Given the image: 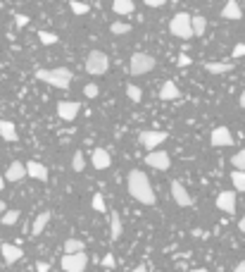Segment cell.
I'll list each match as a JSON object with an SVG mask.
<instances>
[{"label":"cell","instance_id":"1","mask_svg":"<svg viewBox=\"0 0 245 272\" xmlns=\"http://www.w3.org/2000/svg\"><path fill=\"white\" fill-rule=\"evenodd\" d=\"M126 186H129L131 198H136L143 205H155V191L150 186V179L143 170H131L126 177Z\"/></svg>","mask_w":245,"mask_h":272},{"label":"cell","instance_id":"2","mask_svg":"<svg viewBox=\"0 0 245 272\" xmlns=\"http://www.w3.org/2000/svg\"><path fill=\"white\" fill-rule=\"evenodd\" d=\"M36 79L43 81V84L55 86V89L67 91L69 84H72V79H74V74H72L67 67H55V70H36Z\"/></svg>","mask_w":245,"mask_h":272},{"label":"cell","instance_id":"3","mask_svg":"<svg viewBox=\"0 0 245 272\" xmlns=\"http://www.w3.org/2000/svg\"><path fill=\"white\" fill-rule=\"evenodd\" d=\"M169 34L176 36V38H181V41H188V38H193V17L188 12H179L171 17L169 22Z\"/></svg>","mask_w":245,"mask_h":272},{"label":"cell","instance_id":"4","mask_svg":"<svg viewBox=\"0 0 245 272\" xmlns=\"http://www.w3.org/2000/svg\"><path fill=\"white\" fill-rule=\"evenodd\" d=\"M155 70V57L148 53H133L129 62V74L131 77H143L148 72Z\"/></svg>","mask_w":245,"mask_h":272},{"label":"cell","instance_id":"5","mask_svg":"<svg viewBox=\"0 0 245 272\" xmlns=\"http://www.w3.org/2000/svg\"><path fill=\"white\" fill-rule=\"evenodd\" d=\"M107 70H109V57L102 50H91L88 57H86V72L93 74V77H102Z\"/></svg>","mask_w":245,"mask_h":272},{"label":"cell","instance_id":"6","mask_svg":"<svg viewBox=\"0 0 245 272\" xmlns=\"http://www.w3.org/2000/svg\"><path fill=\"white\" fill-rule=\"evenodd\" d=\"M167 139H169V134L162 132V129H143L141 132V143L150 151H157V146H162Z\"/></svg>","mask_w":245,"mask_h":272},{"label":"cell","instance_id":"7","mask_svg":"<svg viewBox=\"0 0 245 272\" xmlns=\"http://www.w3.org/2000/svg\"><path fill=\"white\" fill-rule=\"evenodd\" d=\"M88 256L86 253H74V256H62V270L64 272H86Z\"/></svg>","mask_w":245,"mask_h":272},{"label":"cell","instance_id":"8","mask_svg":"<svg viewBox=\"0 0 245 272\" xmlns=\"http://www.w3.org/2000/svg\"><path fill=\"white\" fill-rule=\"evenodd\" d=\"M145 165L160 170V172H167V170L171 168L169 153H167V151H150V153L145 155Z\"/></svg>","mask_w":245,"mask_h":272},{"label":"cell","instance_id":"9","mask_svg":"<svg viewBox=\"0 0 245 272\" xmlns=\"http://www.w3.org/2000/svg\"><path fill=\"white\" fill-rule=\"evenodd\" d=\"M210 143L214 148H229V146H233V134L226 127H217L210 136Z\"/></svg>","mask_w":245,"mask_h":272},{"label":"cell","instance_id":"10","mask_svg":"<svg viewBox=\"0 0 245 272\" xmlns=\"http://www.w3.org/2000/svg\"><path fill=\"white\" fill-rule=\"evenodd\" d=\"M79 110H81V105L74 103V100H60V103H57V115H60L64 122H74Z\"/></svg>","mask_w":245,"mask_h":272},{"label":"cell","instance_id":"11","mask_svg":"<svg viewBox=\"0 0 245 272\" xmlns=\"http://www.w3.org/2000/svg\"><path fill=\"white\" fill-rule=\"evenodd\" d=\"M171 196H174L176 205H181V208H191L193 205L191 194L186 191V186L181 184V181H171Z\"/></svg>","mask_w":245,"mask_h":272},{"label":"cell","instance_id":"12","mask_svg":"<svg viewBox=\"0 0 245 272\" xmlns=\"http://www.w3.org/2000/svg\"><path fill=\"white\" fill-rule=\"evenodd\" d=\"M217 208L226 215H233L236 213V194L233 191H221L217 196Z\"/></svg>","mask_w":245,"mask_h":272},{"label":"cell","instance_id":"13","mask_svg":"<svg viewBox=\"0 0 245 272\" xmlns=\"http://www.w3.org/2000/svg\"><path fill=\"white\" fill-rule=\"evenodd\" d=\"M91 160H93V168L96 170H109V165H112V155H109L105 148H93Z\"/></svg>","mask_w":245,"mask_h":272},{"label":"cell","instance_id":"14","mask_svg":"<svg viewBox=\"0 0 245 272\" xmlns=\"http://www.w3.org/2000/svg\"><path fill=\"white\" fill-rule=\"evenodd\" d=\"M0 253H3V258H5L7 265H12V263H17V260L24 258V251L14 244H3L0 246Z\"/></svg>","mask_w":245,"mask_h":272},{"label":"cell","instance_id":"15","mask_svg":"<svg viewBox=\"0 0 245 272\" xmlns=\"http://www.w3.org/2000/svg\"><path fill=\"white\" fill-rule=\"evenodd\" d=\"M24 175H27V165L19 160H14L12 165L5 170V181H19V179H24Z\"/></svg>","mask_w":245,"mask_h":272},{"label":"cell","instance_id":"16","mask_svg":"<svg viewBox=\"0 0 245 272\" xmlns=\"http://www.w3.org/2000/svg\"><path fill=\"white\" fill-rule=\"evenodd\" d=\"M27 175L34 177V179H38V181H46V179H48V168H46L43 162L29 160L27 162Z\"/></svg>","mask_w":245,"mask_h":272},{"label":"cell","instance_id":"17","mask_svg":"<svg viewBox=\"0 0 245 272\" xmlns=\"http://www.w3.org/2000/svg\"><path fill=\"white\" fill-rule=\"evenodd\" d=\"M221 17H224V19H231V22H238V19H243V10H240V5L236 0H229V3L221 7Z\"/></svg>","mask_w":245,"mask_h":272},{"label":"cell","instance_id":"18","mask_svg":"<svg viewBox=\"0 0 245 272\" xmlns=\"http://www.w3.org/2000/svg\"><path fill=\"white\" fill-rule=\"evenodd\" d=\"M179 96H181V91H179L176 81L167 79V81L162 84V89H160V98H162V100H176Z\"/></svg>","mask_w":245,"mask_h":272},{"label":"cell","instance_id":"19","mask_svg":"<svg viewBox=\"0 0 245 272\" xmlns=\"http://www.w3.org/2000/svg\"><path fill=\"white\" fill-rule=\"evenodd\" d=\"M48 222H50V210H43L41 215H36L34 227H31V237H41L43 229L48 227Z\"/></svg>","mask_w":245,"mask_h":272},{"label":"cell","instance_id":"20","mask_svg":"<svg viewBox=\"0 0 245 272\" xmlns=\"http://www.w3.org/2000/svg\"><path fill=\"white\" fill-rule=\"evenodd\" d=\"M122 217H119V213H109V239L112 241H119V237H122Z\"/></svg>","mask_w":245,"mask_h":272},{"label":"cell","instance_id":"21","mask_svg":"<svg viewBox=\"0 0 245 272\" xmlns=\"http://www.w3.org/2000/svg\"><path fill=\"white\" fill-rule=\"evenodd\" d=\"M0 136L5 141H17L19 139V134H17V129H14L12 122H7V119H0Z\"/></svg>","mask_w":245,"mask_h":272},{"label":"cell","instance_id":"22","mask_svg":"<svg viewBox=\"0 0 245 272\" xmlns=\"http://www.w3.org/2000/svg\"><path fill=\"white\" fill-rule=\"evenodd\" d=\"M115 14H131L133 12V0H112Z\"/></svg>","mask_w":245,"mask_h":272},{"label":"cell","instance_id":"23","mask_svg":"<svg viewBox=\"0 0 245 272\" xmlns=\"http://www.w3.org/2000/svg\"><path fill=\"white\" fill-rule=\"evenodd\" d=\"M74 253H83L81 239H67L64 241V256H74Z\"/></svg>","mask_w":245,"mask_h":272},{"label":"cell","instance_id":"24","mask_svg":"<svg viewBox=\"0 0 245 272\" xmlns=\"http://www.w3.org/2000/svg\"><path fill=\"white\" fill-rule=\"evenodd\" d=\"M205 70L210 74H224V72H231V62H205Z\"/></svg>","mask_w":245,"mask_h":272},{"label":"cell","instance_id":"25","mask_svg":"<svg viewBox=\"0 0 245 272\" xmlns=\"http://www.w3.org/2000/svg\"><path fill=\"white\" fill-rule=\"evenodd\" d=\"M131 24H126V22H112V24H109V31H112V34L115 36H124V34H131Z\"/></svg>","mask_w":245,"mask_h":272},{"label":"cell","instance_id":"26","mask_svg":"<svg viewBox=\"0 0 245 272\" xmlns=\"http://www.w3.org/2000/svg\"><path fill=\"white\" fill-rule=\"evenodd\" d=\"M231 181H233V189L245 194V172H238V170H233L231 172Z\"/></svg>","mask_w":245,"mask_h":272},{"label":"cell","instance_id":"27","mask_svg":"<svg viewBox=\"0 0 245 272\" xmlns=\"http://www.w3.org/2000/svg\"><path fill=\"white\" fill-rule=\"evenodd\" d=\"M205 29H207V19H205L203 14H195V17H193V34H195V36H203Z\"/></svg>","mask_w":245,"mask_h":272},{"label":"cell","instance_id":"28","mask_svg":"<svg viewBox=\"0 0 245 272\" xmlns=\"http://www.w3.org/2000/svg\"><path fill=\"white\" fill-rule=\"evenodd\" d=\"M69 10H72L74 14H79V17L91 12V7L86 5V3H79V0H72V3H69Z\"/></svg>","mask_w":245,"mask_h":272},{"label":"cell","instance_id":"29","mask_svg":"<svg viewBox=\"0 0 245 272\" xmlns=\"http://www.w3.org/2000/svg\"><path fill=\"white\" fill-rule=\"evenodd\" d=\"M126 96H129L133 103H141V98H143V91L138 89L136 84H126Z\"/></svg>","mask_w":245,"mask_h":272},{"label":"cell","instance_id":"30","mask_svg":"<svg viewBox=\"0 0 245 272\" xmlns=\"http://www.w3.org/2000/svg\"><path fill=\"white\" fill-rule=\"evenodd\" d=\"M231 165H233V168H236V170H238V172H245V148H240L238 153L233 155Z\"/></svg>","mask_w":245,"mask_h":272},{"label":"cell","instance_id":"31","mask_svg":"<svg viewBox=\"0 0 245 272\" xmlns=\"http://www.w3.org/2000/svg\"><path fill=\"white\" fill-rule=\"evenodd\" d=\"M83 168H86V160H83V153H81V151H76V153L72 155V170H74V172H81Z\"/></svg>","mask_w":245,"mask_h":272},{"label":"cell","instance_id":"32","mask_svg":"<svg viewBox=\"0 0 245 272\" xmlns=\"http://www.w3.org/2000/svg\"><path fill=\"white\" fill-rule=\"evenodd\" d=\"M17 220H19V210H7L5 215H3V224H5V227L17 224Z\"/></svg>","mask_w":245,"mask_h":272},{"label":"cell","instance_id":"33","mask_svg":"<svg viewBox=\"0 0 245 272\" xmlns=\"http://www.w3.org/2000/svg\"><path fill=\"white\" fill-rule=\"evenodd\" d=\"M91 205H93V210H98V213H105V210H107V205H105V198H102L100 194H93V201H91Z\"/></svg>","mask_w":245,"mask_h":272},{"label":"cell","instance_id":"34","mask_svg":"<svg viewBox=\"0 0 245 272\" xmlns=\"http://www.w3.org/2000/svg\"><path fill=\"white\" fill-rule=\"evenodd\" d=\"M38 41H41L43 46H53V43H57V36L50 34V31H41V34H38Z\"/></svg>","mask_w":245,"mask_h":272},{"label":"cell","instance_id":"35","mask_svg":"<svg viewBox=\"0 0 245 272\" xmlns=\"http://www.w3.org/2000/svg\"><path fill=\"white\" fill-rule=\"evenodd\" d=\"M98 93H100V89H98L96 84H86V86H83V96H86V98H98Z\"/></svg>","mask_w":245,"mask_h":272},{"label":"cell","instance_id":"36","mask_svg":"<svg viewBox=\"0 0 245 272\" xmlns=\"http://www.w3.org/2000/svg\"><path fill=\"white\" fill-rule=\"evenodd\" d=\"M233 57H245V43H236L233 46V53H231Z\"/></svg>","mask_w":245,"mask_h":272},{"label":"cell","instance_id":"37","mask_svg":"<svg viewBox=\"0 0 245 272\" xmlns=\"http://www.w3.org/2000/svg\"><path fill=\"white\" fill-rule=\"evenodd\" d=\"M14 24H17V27H27V24H29V17H27V14H14Z\"/></svg>","mask_w":245,"mask_h":272},{"label":"cell","instance_id":"38","mask_svg":"<svg viewBox=\"0 0 245 272\" xmlns=\"http://www.w3.org/2000/svg\"><path fill=\"white\" fill-rule=\"evenodd\" d=\"M102 265H105V267H115V256H112V253H107V256L102 258Z\"/></svg>","mask_w":245,"mask_h":272},{"label":"cell","instance_id":"39","mask_svg":"<svg viewBox=\"0 0 245 272\" xmlns=\"http://www.w3.org/2000/svg\"><path fill=\"white\" fill-rule=\"evenodd\" d=\"M36 272H50V263H43V260H38V263H36Z\"/></svg>","mask_w":245,"mask_h":272},{"label":"cell","instance_id":"40","mask_svg":"<svg viewBox=\"0 0 245 272\" xmlns=\"http://www.w3.org/2000/svg\"><path fill=\"white\" fill-rule=\"evenodd\" d=\"M167 0H145V5L148 7H162Z\"/></svg>","mask_w":245,"mask_h":272},{"label":"cell","instance_id":"41","mask_svg":"<svg viewBox=\"0 0 245 272\" xmlns=\"http://www.w3.org/2000/svg\"><path fill=\"white\" fill-rule=\"evenodd\" d=\"M179 65H181V67H188V65H191V57H188V55H179Z\"/></svg>","mask_w":245,"mask_h":272},{"label":"cell","instance_id":"42","mask_svg":"<svg viewBox=\"0 0 245 272\" xmlns=\"http://www.w3.org/2000/svg\"><path fill=\"white\" fill-rule=\"evenodd\" d=\"M233 272H245V260H240V263H238V265H236V267H233Z\"/></svg>","mask_w":245,"mask_h":272},{"label":"cell","instance_id":"43","mask_svg":"<svg viewBox=\"0 0 245 272\" xmlns=\"http://www.w3.org/2000/svg\"><path fill=\"white\" fill-rule=\"evenodd\" d=\"M238 103H240V108H245V89L240 91V98H238Z\"/></svg>","mask_w":245,"mask_h":272},{"label":"cell","instance_id":"44","mask_svg":"<svg viewBox=\"0 0 245 272\" xmlns=\"http://www.w3.org/2000/svg\"><path fill=\"white\" fill-rule=\"evenodd\" d=\"M131 272H148V267H145V265H138V267H133Z\"/></svg>","mask_w":245,"mask_h":272},{"label":"cell","instance_id":"45","mask_svg":"<svg viewBox=\"0 0 245 272\" xmlns=\"http://www.w3.org/2000/svg\"><path fill=\"white\" fill-rule=\"evenodd\" d=\"M238 229H240V232H245V215L240 217V222H238Z\"/></svg>","mask_w":245,"mask_h":272},{"label":"cell","instance_id":"46","mask_svg":"<svg viewBox=\"0 0 245 272\" xmlns=\"http://www.w3.org/2000/svg\"><path fill=\"white\" fill-rule=\"evenodd\" d=\"M3 189H5V177L0 175V191H3Z\"/></svg>","mask_w":245,"mask_h":272},{"label":"cell","instance_id":"47","mask_svg":"<svg viewBox=\"0 0 245 272\" xmlns=\"http://www.w3.org/2000/svg\"><path fill=\"white\" fill-rule=\"evenodd\" d=\"M0 213H3V215L7 213V210H5V203H3V201H0Z\"/></svg>","mask_w":245,"mask_h":272},{"label":"cell","instance_id":"48","mask_svg":"<svg viewBox=\"0 0 245 272\" xmlns=\"http://www.w3.org/2000/svg\"><path fill=\"white\" fill-rule=\"evenodd\" d=\"M191 272H207L205 267H197V270H191Z\"/></svg>","mask_w":245,"mask_h":272}]
</instances>
